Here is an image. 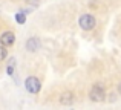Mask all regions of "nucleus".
I'll use <instances>...</instances> for the list:
<instances>
[{
    "label": "nucleus",
    "instance_id": "f257e3e1",
    "mask_svg": "<svg viewBox=\"0 0 121 110\" xmlns=\"http://www.w3.org/2000/svg\"><path fill=\"white\" fill-rule=\"evenodd\" d=\"M78 24H80V28L84 29V31H92L95 28V24H97V20H95V17L91 15V14H83L80 17V20H78Z\"/></svg>",
    "mask_w": 121,
    "mask_h": 110
},
{
    "label": "nucleus",
    "instance_id": "f03ea898",
    "mask_svg": "<svg viewBox=\"0 0 121 110\" xmlns=\"http://www.w3.org/2000/svg\"><path fill=\"white\" fill-rule=\"evenodd\" d=\"M89 96H91V99H92V101H95V102L104 101V98H106V90H104L103 86H100V84H95V86H92Z\"/></svg>",
    "mask_w": 121,
    "mask_h": 110
},
{
    "label": "nucleus",
    "instance_id": "7ed1b4c3",
    "mask_svg": "<svg viewBox=\"0 0 121 110\" xmlns=\"http://www.w3.org/2000/svg\"><path fill=\"white\" fill-rule=\"evenodd\" d=\"M25 87H26V90L29 93H39L40 92V89H41V83L39 81V78H35V77H29V78H26V81H25Z\"/></svg>",
    "mask_w": 121,
    "mask_h": 110
},
{
    "label": "nucleus",
    "instance_id": "20e7f679",
    "mask_svg": "<svg viewBox=\"0 0 121 110\" xmlns=\"http://www.w3.org/2000/svg\"><path fill=\"white\" fill-rule=\"evenodd\" d=\"M14 41H15V35H14V32H3L2 34V37H0V45H3V46H11V45H14Z\"/></svg>",
    "mask_w": 121,
    "mask_h": 110
},
{
    "label": "nucleus",
    "instance_id": "39448f33",
    "mask_svg": "<svg viewBox=\"0 0 121 110\" xmlns=\"http://www.w3.org/2000/svg\"><path fill=\"white\" fill-rule=\"evenodd\" d=\"M74 101H75V95L72 92H65V93H61V96H60V102L65 104V106L74 104Z\"/></svg>",
    "mask_w": 121,
    "mask_h": 110
},
{
    "label": "nucleus",
    "instance_id": "423d86ee",
    "mask_svg": "<svg viewBox=\"0 0 121 110\" xmlns=\"http://www.w3.org/2000/svg\"><path fill=\"white\" fill-rule=\"evenodd\" d=\"M39 48H40V40L37 38V37H31V38L26 41V49L29 52H35Z\"/></svg>",
    "mask_w": 121,
    "mask_h": 110
},
{
    "label": "nucleus",
    "instance_id": "0eeeda50",
    "mask_svg": "<svg viewBox=\"0 0 121 110\" xmlns=\"http://www.w3.org/2000/svg\"><path fill=\"white\" fill-rule=\"evenodd\" d=\"M15 20H17V23L23 24L25 21H26V15H25V12H17V14H15Z\"/></svg>",
    "mask_w": 121,
    "mask_h": 110
},
{
    "label": "nucleus",
    "instance_id": "6e6552de",
    "mask_svg": "<svg viewBox=\"0 0 121 110\" xmlns=\"http://www.w3.org/2000/svg\"><path fill=\"white\" fill-rule=\"evenodd\" d=\"M6 57H8V49H6V46L0 45V61H3Z\"/></svg>",
    "mask_w": 121,
    "mask_h": 110
},
{
    "label": "nucleus",
    "instance_id": "1a4fd4ad",
    "mask_svg": "<svg viewBox=\"0 0 121 110\" xmlns=\"http://www.w3.org/2000/svg\"><path fill=\"white\" fill-rule=\"evenodd\" d=\"M26 3H29V5H32V6H37L40 3V0H26Z\"/></svg>",
    "mask_w": 121,
    "mask_h": 110
},
{
    "label": "nucleus",
    "instance_id": "9d476101",
    "mask_svg": "<svg viewBox=\"0 0 121 110\" xmlns=\"http://www.w3.org/2000/svg\"><path fill=\"white\" fill-rule=\"evenodd\" d=\"M118 92H120V95H121V83L118 84Z\"/></svg>",
    "mask_w": 121,
    "mask_h": 110
}]
</instances>
